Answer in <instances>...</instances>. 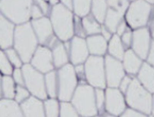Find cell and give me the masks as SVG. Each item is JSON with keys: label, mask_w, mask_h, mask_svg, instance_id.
Returning <instances> with one entry per match:
<instances>
[{"label": "cell", "mask_w": 154, "mask_h": 117, "mask_svg": "<svg viewBox=\"0 0 154 117\" xmlns=\"http://www.w3.org/2000/svg\"><path fill=\"white\" fill-rule=\"evenodd\" d=\"M45 85L48 95L51 98H55L58 95V78L57 72L52 71L45 75Z\"/></svg>", "instance_id": "obj_23"}, {"label": "cell", "mask_w": 154, "mask_h": 117, "mask_svg": "<svg viewBox=\"0 0 154 117\" xmlns=\"http://www.w3.org/2000/svg\"><path fill=\"white\" fill-rule=\"evenodd\" d=\"M15 27L14 23L1 14L0 46L3 50L11 48L13 46Z\"/></svg>", "instance_id": "obj_14"}, {"label": "cell", "mask_w": 154, "mask_h": 117, "mask_svg": "<svg viewBox=\"0 0 154 117\" xmlns=\"http://www.w3.org/2000/svg\"><path fill=\"white\" fill-rule=\"evenodd\" d=\"M107 82L110 87H117L124 76L123 66L120 62L109 55L105 58Z\"/></svg>", "instance_id": "obj_12"}, {"label": "cell", "mask_w": 154, "mask_h": 117, "mask_svg": "<svg viewBox=\"0 0 154 117\" xmlns=\"http://www.w3.org/2000/svg\"><path fill=\"white\" fill-rule=\"evenodd\" d=\"M44 105L46 116L57 117L60 115V104L55 98L46 99Z\"/></svg>", "instance_id": "obj_26"}, {"label": "cell", "mask_w": 154, "mask_h": 117, "mask_svg": "<svg viewBox=\"0 0 154 117\" xmlns=\"http://www.w3.org/2000/svg\"><path fill=\"white\" fill-rule=\"evenodd\" d=\"M45 16V14L40 8L33 2L32 6L31 11V18H32V20H37V19L41 18Z\"/></svg>", "instance_id": "obj_37"}, {"label": "cell", "mask_w": 154, "mask_h": 117, "mask_svg": "<svg viewBox=\"0 0 154 117\" xmlns=\"http://www.w3.org/2000/svg\"><path fill=\"white\" fill-rule=\"evenodd\" d=\"M87 80L96 87H105L103 59L101 57L90 56L87 59L85 66Z\"/></svg>", "instance_id": "obj_9"}, {"label": "cell", "mask_w": 154, "mask_h": 117, "mask_svg": "<svg viewBox=\"0 0 154 117\" xmlns=\"http://www.w3.org/2000/svg\"><path fill=\"white\" fill-rule=\"evenodd\" d=\"M30 92L24 86L17 85L16 88L14 98L18 103H21L30 96Z\"/></svg>", "instance_id": "obj_34"}, {"label": "cell", "mask_w": 154, "mask_h": 117, "mask_svg": "<svg viewBox=\"0 0 154 117\" xmlns=\"http://www.w3.org/2000/svg\"><path fill=\"white\" fill-rule=\"evenodd\" d=\"M34 3L36 4L43 12L45 16L50 14L51 9L49 8V4L46 0H33Z\"/></svg>", "instance_id": "obj_38"}, {"label": "cell", "mask_w": 154, "mask_h": 117, "mask_svg": "<svg viewBox=\"0 0 154 117\" xmlns=\"http://www.w3.org/2000/svg\"><path fill=\"white\" fill-rule=\"evenodd\" d=\"M71 100L79 115L88 117L97 114L94 91L89 85H79Z\"/></svg>", "instance_id": "obj_4"}, {"label": "cell", "mask_w": 154, "mask_h": 117, "mask_svg": "<svg viewBox=\"0 0 154 117\" xmlns=\"http://www.w3.org/2000/svg\"><path fill=\"white\" fill-rule=\"evenodd\" d=\"M149 34L146 28L135 31L133 34V49L141 58L146 57L149 49Z\"/></svg>", "instance_id": "obj_17"}, {"label": "cell", "mask_w": 154, "mask_h": 117, "mask_svg": "<svg viewBox=\"0 0 154 117\" xmlns=\"http://www.w3.org/2000/svg\"><path fill=\"white\" fill-rule=\"evenodd\" d=\"M38 43L31 22L16 25L13 46L23 63L30 62Z\"/></svg>", "instance_id": "obj_1"}, {"label": "cell", "mask_w": 154, "mask_h": 117, "mask_svg": "<svg viewBox=\"0 0 154 117\" xmlns=\"http://www.w3.org/2000/svg\"><path fill=\"white\" fill-rule=\"evenodd\" d=\"M60 41H58L51 49L54 67L58 69L68 64L69 57L64 44Z\"/></svg>", "instance_id": "obj_19"}, {"label": "cell", "mask_w": 154, "mask_h": 117, "mask_svg": "<svg viewBox=\"0 0 154 117\" xmlns=\"http://www.w3.org/2000/svg\"><path fill=\"white\" fill-rule=\"evenodd\" d=\"M146 1H148V2H149L152 3H154V0H146Z\"/></svg>", "instance_id": "obj_50"}, {"label": "cell", "mask_w": 154, "mask_h": 117, "mask_svg": "<svg viewBox=\"0 0 154 117\" xmlns=\"http://www.w3.org/2000/svg\"><path fill=\"white\" fill-rule=\"evenodd\" d=\"M40 99L33 96L29 97L20 104L24 116L43 117L45 115L44 103Z\"/></svg>", "instance_id": "obj_16"}, {"label": "cell", "mask_w": 154, "mask_h": 117, "mask_svg": "<svg viewBox=\"0 0 154 117\" xmlns=\"http://www.w3.org/2000/svg\"><path fill=\"white\" fill-rule=\"evenodd\" d=\"M58 95L60 101L71 100L77 84L76 72L72 65L67 64L59 68L57 72Z\"/></svg>", "instance_id": "obj_5"}, {"label": "cell", "mask_w": 154, "mask_h": 117, "mask_svg": "<svg viewBox=\"0 0 154 117\" xmlns=\"http://www.w3.org/2000/svg\"><path fill=\"white\" fill-rule=\"evenodd\" d=\"M5 52H0V68L1 72L5 75H10L13 73V67Z\"/></svg>", "instance_id": "obj_32"}, {"label": "cell", "mask_w": 154, "mask_h": 117, "mask_svg": "<svg viewBox=\"0 0 154 117\" xmlns=\"http://www.w3.org/2000/svg\"><path fill=\"white\" fill-rule=\"evenodd\" d=\"M31 23L40 45L51 49L60 40L54 34L49 18L45 16L37 20H32Z\"/></svg>", "instance_id": "obj_8"}, {"label": "cell", "mask_w": 154, "mask_h": 117, "mask_svg": "<svg viewBox=\"0 0 154 117\" xmlns=\"http://www.w3.org/2000/svg\"><path fill=\"white\" fill-rule=\"evenodd\" d=\"M102 33L106 39L108 40L110 38V34L104 27H103L102 28Z\"/></svg>", "instance_id": "obj_47"}, {"label": "cell", "mask_w": 154, "mask_h": 117, "mask_svg": "<svg viewBox=\"0 0 154 117\" xmlns=\"http://www.w3.org/2000/svg\"><path fill=\"white\" fill-rule=\"evenodd\" d=\"M88 49L91 53L94 55L104 54L107 48L105 39L101 36L89 37L87 39Z\"/></svg>", "instance_id": "obj_21"}, {"label": "cell", "mask_w": 154, "mask_h": 117, "mask_svg": "<svg viewBox=\"0 0 154 117\" xmlns=\"http://www.w3.org/2000/svg\"><path fill=\"white\" fill-rule=\"evenodd\" d=\"M15 81L10 75L4 76L1 80V89L3 96L5 98H14L16 88Z\"/></svg>", "instance_id": "obj_24"}, {"label": "cell", "mask_w": 154, "mask_h": 117, "mask_svg": "<svg viewBox=\"0 0 154 117\" xmlns=\"http://www.w3.org/2000/svg\"><path fill=\"white\" fill-rule=\"evenodd\" d=\"M75 69L76 74L78 75H82L85 70L84 66L82 64L76 65Z\"/></svg>", "instance_id": "obj_45"}, {"label": "cell", "mask_w": 154, "mask_h": 117, "mask_svg": "<svg viewBox=\"0 0 154 117\" xmlns=\"http://www.w3.org/2000/svg\"><path fill=\"white\" fill-rule=\"evenodd\" d=\"M152 34H153V36L154 37V23L153 25V27H152Z\"/></svg>", "instance_id": "obj_49"}, {"label": "cell", "mask_w": 154, "mask_h": 117, "mask_svg": "<svg viewBox=\"0 0 154 117\" xmlns=\"http://www.w3.org/2000/svg\"><path fill=\"white\" fill-rule=\"evenodd\" d=\"M138 77L148 90L154 93V68L144 63L140 70Z\"/></svg>", "instance_id": "obj_20"}, {"label": "cell", "mask_w": 154, "mask_h": 117, "mask_svg": "<svg viewBox=\"0 0 154 117\" xmlns=\"http://www.w3.org/2000/svg\"><path fill=\"white\" fill-rule=\"evenodd\" d=\"M106 109L112 115H119L125 108L124 100L117 89H108L106 91Z\"/></svg>", "instance_id": "obj_15"}, {"label": "cell", "mask_w": 154, "mask_h": 117, "mask_svg": "<svg viewBox=\"0 0 154 117\" xmlns=\"http://www.w3.org/2000/svg\"><path fill=\"white\" fill-rule=\"evenodd\" d=\"M82 23L84 28L88 34L96 33L101 31L100 26L91 16H87L84 18Z\"/></svg>", "instance_id": "obj_30"}, {"label": "cell", "mask_w": 154, "mask_h": 117, "mask_svg": "<svg viewBox=\"0 0 154 117\" xmlns=\"http://www.w3.org/2000/svg\"><path fill=\"white\" fill-rule=\"evenodd\" d=\"M126 28V25L124 23H122L118 29V33L119 35H121L123 33Z\"/></svg>", "instance_id": "obj_46"}, {"label": "cell", "mask_w": 154, "mask_h": 117, "mask_svg": "<svg viewBox=\"0 0 154 117\" xmlns=\"http://www.w3.org/2000/svg\"><path fill=\"white\" fill-rule=\"evenodd\" d=\"M108 2L110 6L115 8L122 15L128 5V0H108Z\"/></svg>", "instance_id": "obj_35"}, {"label": "cell", "mask_w": 154, "mask_h": 117, "mask_svg": "<svg viewBox=\"0 0 154 117\" xmlns=\"http://www.w3.org/2000/svg\"><path fill=\"white\" fill-rule=\"evenodd\" d=\"M123 15L112 9H109L106 20V24L111 32H115Z\"/></svg>", "instance_id": "obj_27"}, {"label": "cell", "mask_w": 154, "mask_h": 117, "mask_svg": "<svg viewBox=\"0 0 154 117\" xmlns=\"http://www.w3.org/2000/svg\"><path fill=\"white\" fill-rule=\"evenodd\" d=\"M96 105L98 109L102 108L104 100L103 91L100 89H97L96 90Z\"/></svg>", "instance_id": "obj_39"}, {"label": "cell", "mask_w": 154, "mask_h": 117, "mask_svg": "<svg viewBox=\"0 0 154 117\" xmlns=\"http://www.w3.org/2000/svg\"><path fill=\"white\" fill-rule=\"evenodd\" d=\"M46 1H48V0H46Z\"/></svg>", "instance_id": "obj_52"}, {"label": "cell", "mask_w": 154, "mask_h": 117, "mask_svg": "<svg viewBox=\"0 0 154 117\" xmlns=\"http://www.w3.org/2000/svg\"><path fill=\"white\" fill-rule=\"evenodd\" d=\"M153 113L154 115V107H153Z\"/></svg>", "instance_id": "obj_51"}, {"label": "cell", "mask_w": 154, "mask_h": 117, "mask_svg": "<svg viewBox=\"0 0 154 117\" xmlns=\"http://www.w3.org/2000/svg\"><path fill=\"white\" fill-rule=\"evenodd\" d=\"M13 78L14 80L18 85L25 86L24 76L22 69L20 68H16L13 71Z\"/></svg>", "instance_id": "obj_36"}, {"label": "cell", "mask_w": 154, "mask_h": 117, "mask_svg": "<svg viewBox=\"0 0 154 117\" xmlns=\"http://www.w3.org/2000/svg\"><path fill=\"white\" fill-rule=\"evenodd\" d=\"M106 9L105 0H93L92 11L98 21L103 23Z\"/></svg>", "instance_id": "obj_28"}, {"label": "cell", "mask_w": 154, "mask_h": 117, "mask_svg": "<svg viewBox=\"0 0 154 117\" xmlns=\"http://www.w3.org/2000/svg\"><path fill=\"white\" fill-rule=\"evenodd\" d=\"M131 81V78L128 77H126L124 78L120 85V89L122 92L125 93L127 90Z\"/></svg>", "instance_id": "obj_40"}, {"label": "cell", "mask_w": 154, "mask_h": 117, "mask_svg": "<svg viewBox=\"0 0 154 117\" xmlns=\"http://www.w3.org/2000/svg\"><path fill=\"white\" fill-rule=\"evenodd\" d=\"M30 62L33 67L42 74L53 71L55 67L52 50L44 45H38Z\"/></svg>", "instance_id": "obj_10"}, {"label": "cell", "mask_w": 154, "mask_h": 117, "mask_svg": "<svg viewBox=\"0 0 154 117\" xmlns=\"http://www.w3.org/2000/svg\"><path fill=\"white\" fill-rule=\"evenodd\" d=\"M88 49L86 41L82 38L75 36L70 42L69 57L74 65L82 64L87 58Z\"/></svg>", "instance_id": "obj_13"}, {"label": "cell", "mask_w": 154, "mask_h": 117, "mask_svg": "<svg viewBox=\"0 0 154 117\" xmlns=\"http://www.w3.org/2000/svg\"><path fill=\"white\" fill-rule=\"evenodd\" d=\"M150 9V6L142 0L133 3L126 16L128 22L134 28L144 25L148 20Z\"/></svg>", "instance_id": "obj_11"}, {"label": "cell", "mask_w": 154, "mask_h": 117, "mask_svg": "<svg viewBox=\"0 0 154 117\" xmlns=\"http://www.w3.org/2000/svg\"><path fill=\"white\" fill-rule=\"evenodd\" d=\"M24 116L20 105L12 99L4 98L0 101V117Z\"/></svg>", "instance_id": "obj_18"}, {"label": "cell", "mask_w": 154, "mask_h": 117, "mask_svg": "<svg viewBox=\"0 0 154 117\" xmlns=\"http://www.w3.org/2000/svg\"><path fill=\"white\" fill-rule=\"evenodd\" d=\"M123 117H144V115L137 111L131 109H128L123 114Z\"/></svg>", "instance_id": "obj_41"}, {"label": "cell", "mask_w": 154, "mask_h": 117, "mask_svg": "<svg viewBox=\"0 0 154 117\" xmlns=\"http://www.w3.org/2000/svg\"><path fill=\"white\" fill-rule=\"evenodd\" d=\"M141 64V60L132 50H128L124 55V65L129 73H137Z\"/></svg>", "instance_id": "obj_22"}, {"label": "cell", "mask_w": 154, "mask_h": 117, "mask_svg": "<svg viewBox=\"0 0 154 117\" xmlns=\"http://www.w3.org/2000/svg\"><path fill=\"white\" fill-rule=\"evenodd\" d=\"M131 33L130 32H128L125 33L124 34L122 40L124 44H125V46H130L131 41Z\"/></svg>", "instance_id": "obj_43"}, {"label": "cell", "mask_w": 154, "mask_h": 117, "mask_svg": "<svg viewBox=\"0 0 154 117\" xmlns=\"http://www.w3.org/2000/svg\"><path fill=\"white\" fill-rule=\"evenodd\" d=\"M49 5H51L54 6V5H57V4L60 3V0H48Z\"/></svg>", "instance_id": "obj_48"}, {"label": "cell", "mask_w": 154, "mask_h": 117, "mask_svg": "<svg viewBox=\"0 0 154 117\" xmlns=\"http://www.w3.org/2000/svg\"><path fill=\"white\" fill-rule=\"evenodd\" d=\"M5 52L12 66L16 68H20L23 66V62L18 53L14 49L9 48L5 49Z\"/></svg>", "instance_id": "obj_33"}, {"label": "cell", "mask_w": 154, "mask_h": 117, "mask_svg": "<svg viewBox=\"0 0 154 117\" xmlns=\"http://www.w3.org/2000/svg\"><path fill=\"white\" fill-rule=\"evenodd\" d=\"M60 3L63 6L71 11L73 10V0H60Z\"/></svg>", "instance_id": "obj_42"}, {"label": "cell", "mask_w": 154, "mask_h": 117, "mask_svg": "<svg viewBox=\"0 0 154 117\" xmlns=\"http://www.w3.org/2000/svg\"><path fill=\"white\" fill-rule=\"evenodd\" d=\"M109 51L112 56L119 60H122L124 57V50L122 43L119 37L114 35L110 42Z\"/></svg>", "instance_id": "obj_25"}, {"label": "cell", "mask_w": 154, "mask_h": 117, "mask_svg": "<svg viewBox=\"0 0 154 117\" xmlns=\"http://www.w3.org/2000/svg\"><path fill=\"white\" fill-rule=\"evenodd\" d=\"M91 0H73V10L77 16H86L90 9Z\"/></svg>", "instance_id": "obj_29"}, {"label": "cell", "mask_w": 154, "mask_h": 117, "mask_svg": "<svg viewBox=\"0 0 154 117\" xmlns=\"http://www.w3.org/2000/svg\"><path fill=\"white\" fill-rule=\"evenodd\" d=\"M50 14L51 21L54 34L62 42H67L74 33L73 15L72 11L60 3L52 7Z\"/></svg>", "instance_id": "obj_2"}, {"label": "cell", "mask_w": 154, "mask_h": 117, "mask_svg": "<svg viewBox=\"0 0 154 117\" xmlns=\"http://www.w3.org/2000/svg\"><path fill=\"white\" fill-rule=\"evenodd\" d=\"M33 0H1V14L16 25L28 22L31 18Z\"/></svg>", "instance_id": "obj_3"}, {"label": "cell", "mask_w": 154, "mask_h": 117, "mask_svg": "<svg viewBox=\"0 0 154 117\" xmlns=\"http://www.w3.org/2000/svg\"><path fill=\"white\" fill-rule=\"evenodd\" d=\"M25 86L32 96L41 100L47 99L45 77L43 74L37 70L29 63L22 67Z\"/></svg>", "instance_id": "obj_7"}, {"label": "cell", "mask_w": 154, "mask_h": 117, "mask_svg": "<svg viewBox=\"0 0 154 117\" xmlns=\"http://www.w3.org/2000/svg\"><path fill=\"white\" fill-rule=\"evenodd\" d=\"M78 115L79 114L72 103L67 101H61L60 103V117H78Z\"/></svg>", "instance_id": "obj_31"}, {"label": "cell", "mask_w": 154, "mask_h": 117, "mask_svg": "<svg viewBox=\"0 0 154 117\" xmlns=\"http://www.w3.org/2000/svg\"><path fill=\"white\" fill-rule=\"evenodd\" d=\"M126 91V100L129 106L144 113L151 112L152 97L137 79L131 81Z\"/></svg>", "instance_id": "obj_6"}, {"label": "cell", "mask_w": 154, "mask_h": 117, "mask_svg": "<svg viewBox=\"0 0 154 117\" xmlns=\"http://www.w3.org/2000/svg\"><path fill=\"white\" fill-rule=\"evenodd\" d=\"M148 61L154 66V42H152Z\"/></svg>", "instance_id": "obj_44"}]
</instances>
